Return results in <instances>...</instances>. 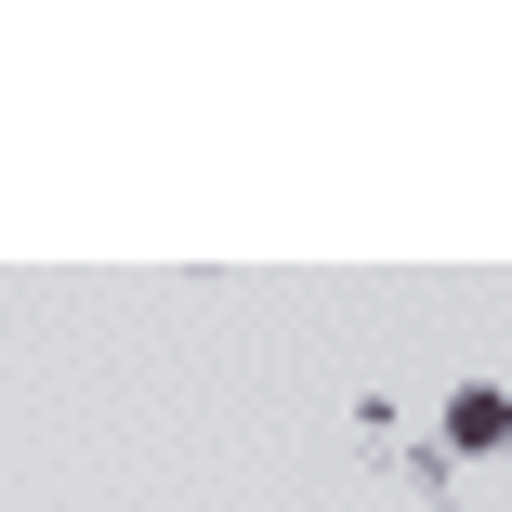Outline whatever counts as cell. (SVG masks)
I'll return each mask as SVG.
<instances>
[{"instance_id":"cell-1","label":"cell","mask_w":512,"mask_h":512,"mask_svg":"<svg viewBox=\"0 0 512 512\" xmlns=\"http://www.w3.org/2000/svg\"><path fill=\"white\" fill-rule=\"evenodd\" d=\"M499 434H512V407H499V381H460V394H447V447H460V460H486Z\"/></svg>"}]
</instances>
